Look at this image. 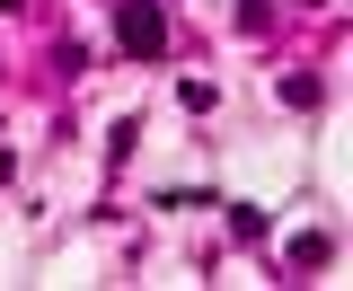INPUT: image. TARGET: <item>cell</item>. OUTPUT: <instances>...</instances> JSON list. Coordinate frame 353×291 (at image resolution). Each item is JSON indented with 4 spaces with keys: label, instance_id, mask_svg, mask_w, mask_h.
Returning <instances> with one entry per match:
<instances>
[{
    "label": "cell",
    "instance_id": "cell-4",
    "mask_svg": "<svg viewBox=\"0 0 353 291\" xmlns=\"http://www.w3.org/2000/svg\"><path fill=\"white\" fill-rule=\"evenodd\" d=\"M0 9H27V0H0Z\"/></svg>",
    "mask_w": 353,
    "mask_h": 291
},
{
    "label": "cell",
    "instance_id": "cell-2",
    "mask_svg": "<svg viewBox=\"0 0 353 291\" xmlns=\"http://www.w3.org/2000/svg\"><path fill=\"white\" fill-rule=\"evenodd\" d=\"M292 265H301V274H318V265H327V256H336V239H327V230H301V239H292Z\"/></svg>",
    "mask_w": 353,
    "mask_h": 291
},
{
    "label": "cell",
    "instance_id": "cell-3",
    "mask_svg": "<svg viewBox=\"0 0 353 291\" xmlns=\"http://www.w3.org/2000/svg\"><path fill=\"white\" fill-rule=\"evenodd\" d=\"M283 106H327V80L318 71H283Z\"/></svg>",
    "mask_w": 353,
    "mask_h": 291
},
{
    "label": "cell",
    "instance_id": "cell-1",
    "mask_svg": "<svg viewBox=\"0 0 353 291\" xmlns=\"http://www.w3.org/2000/svg\"><path fill=\"white\" fill-rule=\"evenodd\" d=\"M115 44H124L132 62H159V53H168V9H159V0H124V9H115Z\"/></svg>",
    "mask_w": 353,
    "mask_h": 291
}]
</instances>
